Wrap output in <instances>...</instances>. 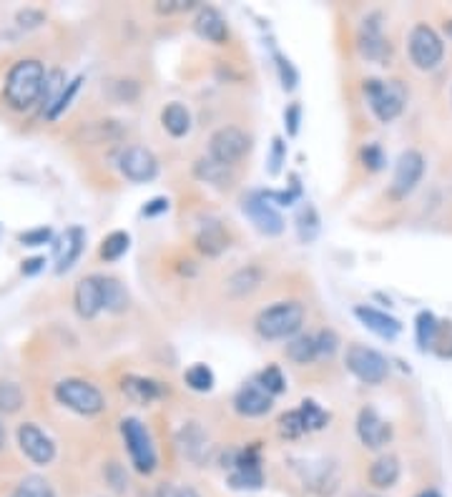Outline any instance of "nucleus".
<instances>
[{"label":"nucleus","instance_id":"obj_20","mask_svg":"<svg viewBox=\"0 0 452 497\" xmlns=\"http://www.w3.org/2000/svg\"><path fill=\"white\" fill-rule=\"evenodd\" d=\"M355 317H357L359 322L364 324L370 332H374L377 336H382V339H395V336L402 332V324L399 319H395L392 314H387V311H380L374 310V307H367V304H359L355 307Z\"/></svg>","mask_w":452,"mask_h":497},{"label":"nucleus","instance_id":"obj_24","mask_svg":"<svg viewBox=\"0 0 452 497\" xmlns=\"http://www.w3.org/2000/svg\"><path fill=\"white\" fill-rule=\"evenodd\" d=\"M194 176L204 181V184H212L216 188H229L234 184V171L231 166H224V163L213 162V159H199L194 163Z\"/></svg>","mask_w":452,"mask_h":497},{"label":"nucleus","instance_id":"obj_55","mask_svg":"<svg viewBox=\"0 0 452 497\" xmlns=\"http://www.w3.org/2000/svg\"><path fill=\"white\" fill-rule=\"evenodd\" d=\"M445 33H448V38H452V21L450 23H445Z\"/></svg>","mask_w":452,"mask_h":497},{"label":"nucleus","instance_id":"obj_27","mask_svg":"<svg viewBox=\"0 0 452 497\" xmlns=\"http://www.w3.org/2000/svg\"><path fill=\"white\" fill-rule=\"evenodd\" d=\"M101 284H104V310L113 311V314L129 310V292H126V286L119 279L101 277Z\"/></svg>","mask_w":452,"mask_h":497},{"label":"nucleus","instance_id":"obj_23","mask_svg":"<svg viewBox=\"0 0 452 497\" xmlns=\"http://www.w3.org/2000/svg\"><path fill=\"white\" fill-rule=\"evenodd\" d=\"M197 249L206 256H219L229 246V234L219 221H206L204 227L197 231Z\"/></svg>","mask_w":452,"mask_h":497},{"label":"nucleus","instance_id":"obj_48","mask_svg":"<svg viewBox=\"0 0 452 497\" xmlns=\"http://www.w3.org/2000/svg\"><path fill=\"white\" fill-rule=\"evenodd\" d=\"M191 8H197L194 0H159V3H156V11L163 15L181 13V11H191Z\"/></svg>","mask_w":452,"mask_h":497},{"label":"nucleus","instance_id":"obj_26","mask_svg":"<svg viewBox=\"0 0 452 497\" xmlns=\"http://www.w3.org/2000/svg\"><path fill=\"white\" fill-rule=\"evenodd\" d=\"M161 126L166 128V134L173 138H184L191 131V113L184 104H169L161 111Z\"/></svg>","mask_w":452,"mask_h":497},{"label":"nucleus","instance_id":"obj_44","mask_svg":"<svg viewBox=\"0 0 452 497\" xmlns=\"http://www.w3.org/2000/svg\"><path fill=\"white\" fill-rule=\"evenodd\" d=\"M359 159H362V163L370 171H380L385 166V151H382L380 144H367V146L359 151Z\"/></svg>","mask_w":452,"mask_h":497},{"label":"nucleus","instance_id":"obj_3","mask_svg":"<svg viewBox=\"0 0 452 497\" xmlns=\"http://www.w3.org/2000/svg\"><path fill=\"white\" fill-rule=\"evenodd\" d=\"M364 98L370 104V111L377 116V121L392 123L402 116V111L407 106V88L398 79H370L364 81Z\"/></svg>","mask_w":452,"mask_h":497},{"label":"nucleus","instance_id":"obj_18","mask_svg":"<svg viewBox=\"0 0 452 497\" xmlns=\"http://www.w3.org/2000/svg\"><path fill=\"white\" fill-rule=\"evenodd\" d=\"M121 392L126 394V400H131L133 404H151L161 400L166 390L161 387V382L151 379V377H138V375H126L121 379Z\"/></svg>","mask_w":452,"mask_h":497},{"label":"nucleus","instance_id":"obj_2","mask_svg":"<svg viewBox=\"0 0 452 497\" xmlns=\"http://www.w3.org/2000/svg\"><path fill=\"white\" fill-rule=\"evenodd\" d=\"M306 311L299 302H277L256 314L254 329L256 335L266 342H280V339H292L299 335L305 324Z\"/></svg>","mask_w":452,"mask_h":497},{"label":"nucleus","instance_id":"obj_22","mask_svg":"<svg viewBox=\"0 0 452 497\" xmlns=\"http://www.w3.org/2000/svg\"><path fill=\"white\" fill-rule=\"evenodd\" d=\"M367 480L377 490H389L399 480V460L395 455H382L374 460L367 472Z\"/></svg>","mask_w":452,"mask_h":497},{"label":"nucleus","instance_id":"obj_1","mask_svg":"<svg viewBox=\"0 0 452 497\" xmlns=\"http://www.w3.org/2000/svg\"><path fill=\"white\" fill-rule=\"evenodd\" d=\"M46 66L36 58H23L18 61L5 79L3 98L13 111H28L40 101L43 86H46Z\"/></svg>","mask_w":452,"mask_h":497},{"label":"nucleus","instance_id":"obj_17","mask_svg":"<svg viewBox=\"0 0 452 497\" xmlns=\"http://www.w3.org/2000/svg\"><path fill=\"white\" fill-rule=\"evenodd\" d=\"M274 404V397L259 387V382H247L241 385L239 392L234 394V410L239 412L241 417H264Z\"/></svg>","mask_w":452,"mask_h":497},{"label":"nucleus","instance_id":"obj_41","mask_svg":"<svg viewBox=\"0 0 452 497\" xmlns=\"http://www.w3.org/2000/svg\"><path fill=\"white\" fill-rule=\"evenodd\" d=\"M63 88H66V76H63V70H51V73L46 76V86H43V95H40V101H46V111L54 106V101L61 95Z\"/></svg>","mask_w":452,"mask_h":497},{"label":"nucleus","instance_id":"obj_35","mask_svg":"<svg viewBox=\"0 0 452 497\" xmlns=\"http://www.w3.org/2000/svg\"><path fill=\"white\" fill-rule=\"evenodd\" d=\"M11 497H55L54 487L46 477L38 475H28L26 480H21V485L13 490Z\"/></svg>","mask_w":452,"mask_h":497},{"label":"nucleus","instance_id":"obj_51","mask_svg":"<svg viewBox=\"0 0 452 497\" xmlns=\"http://www.w3.org/2000/svg\"><path fill=\"white\" fill-rule=\"evenodd\" d=\"M163 211H169V199H166V196H156V199H151V202L144 206V216H156L163 214Z\"/></svg>","mask_w":452,"mask_h":497},{"label":"nucleus","instance_id":"obj_25","mask_svg":"<svg viewBox=\"0 0 452 497\" xmlns=\"http://www.w3.org/2000/svg\"><path fill=\"white\" fill-rule=\"evenodd\" d=\"M264 282V271L259 267H241L239 271H234L226 282V289L229 294L237 296V299H244V296L254 294L259 286Z\"/></svg>","mask_w":452,"mask_h":497},{"label":"nucleus","instance_id":"obj_39","mask_svg":"<svg viewBox=\"0 0 452 497\" xmlns=\"http://www.w3.org/2000/svg\"><path fill=\"white\" fill-rule=\"evenodd\" d=\"M256 382H259V387L264 392H269L272 397H277V394H281V392L287 390V379H284V375H281V369L277 364H269L266 369H262L259 377H256Z\"/></svg>","mask_w":452,"mask_h":497},{"label":"nucleus","instance_id":"obj_7","mask_svg":"<svg viewBox=\"0 0 452 497\" xmlns=\"http://www.w3.org/2000/svg\"><path fill=\"white\" fill-rule=\"evenodd\" d=\"M407 51H410V61L414 63V68L435 70L442 63V58H445V43H442L435 28H430L427 23H417L410 30Z\"/></svg>","mask_w":452,"mask_h":497},{"label":"nucleus","instance_id":"obj_38","mask_svg":"<svg viewBox=\"0 0 452 497\" xmlns=\"http://www.w3.org/2000/svg\"><path fill=\"white\" fill-rule=\"evenodd\" d=\"M299 412H302V417H305L306 430L309 432L324 430V427L330 425V412L322 410L320 404L314 402V400H305V402L299 404Z\"/></svg>","mask_w":452,"mask_h":497},{"label":"nucleus","instance_id":"obj_8","mask_svg":"<svg viewBox=\"0 0 452 497\" xmlns=\"http://www.w3.org/2000/svg\"><path fill=\"white\" fill-rule=\"evenodd\" d=\"M224 468H229V485L234 490H259L264 485V470L256 444L247 450H234Z\"/></svg>","mask_w":452,"mask_h":497},{"label":"nucleus","instance_id":"obj_33","mask_svg":"<svg viewBox=\"0 0 452 497\" xmlns=\"http://www.w3.org/2000/svg\"><path fill=\"white\" fill-rule=\"evenodd\" d=\"M439 324L435 319L432 311H420L417 314V322H414V332H417V344L420 350H430L435 344V336H438Z\"/></svg>","mask_w":452,"mask_h":497},{"label":"nucleus","instance_id":"obj_28","mask_svg":"<svg viewBox=\"0 0 452 497\" xmlns=\"http://www.w3.org/2000/svg\"><path fill=\"white\" fill-rule=\"evenodd\" d=\"M287 357L294 364H312L317 362V342L314 335H297L287 344Z\"/></svg>","mask_w":452,"mask_h":497},{"label":"nucleus","instance_id":"obj_29","mask_svg":"<svg viewBox=\"0 0 452 497\" xmlns=\"http://www.w3.org/2000/svg\"><path fill=\"white\" fill-rule=\"evenodd\" d=\"M181 443H184V452H187L191 460L199 462L204 452H209V437L201 432V427L197 422H191L188 427L181 430Z\"/></svg>","mask_w":452,"mask_h":497},{"label":"nucleus","instance_id":"obj_43","mask_svg":"<svg viewBox=\"0 0 452 497\" xmlns=\"http://www.w3.org/2000/svg\"><path fill=\"white\" fill-rule=\"evenodd\" d=\"M274 61H277V70H280L281 88H284V91H294L297 83H299V73H297V68L292 66V61L284 58L281 54H274Z\"/></svg>","mask_w":452,"mask_h":497},{"label":"nucleus","instance_id":"obj_42","mask_svg":"<svg viewBox=\"0 0 452 497\" xmlns=\"http://www.w3.org/2000/svg\"><path fill=\"white\" fill-rule=\"evenodd\" d=\"M314 342H317V360H332L339 350V336L334 329H320L314 335Z\"/></svg>","mask_w":452,"mask_h":497},{"label":"nucleus","instance_id":"obj_6","mask_svg":"<svg viewBox=\"0 0 452 497\" xmlns=\"http://www.w3.org/2000/svg\"><path fill=\"white\" fill-rule=\"evenodd\" d=\"M249 151H252V136L241 131L239 126H222L209 138V159L224 163V166H231V169Z\"/></svg>","mask_w":452,"mask_h":497},{"label":"nucleus","instance_id":"obj_32","mask_svg":"<svg viewBox=\"0 0 452 497\" xmlns=\"http://www.w3.org/2000/svg\"><path fill=\"white\" fill-rule=\"evenodd\" d=\"M277 430H280V435L284 437V440H299L302 435L309 432L306 430L305 417H302V412H299V407L280 415V419H277Z\"/></svg>","mask_w":452,"mask_h":497},{"label":"nucleus","instance_id":"obj_50","mask_svg":"<svg viewBox=\"0 0 452 497\" xmlns=\"http://www.w3.org/2000/svg\"><path fill=\"white\" fill-rule=\"evenodd\" d=\"M43 21H46V15L40 13V11H33V8H28V11H21V13H18V23H21L23 28H38Z\"/></svg>","mask_w":452,"mask_h":497},{"label":"nucleus","instance_id":"obj_12","mask_svg":"<svg viewBox=\"0 0 452 497\" xmlns=\"http://www.w3.org/2000/svg\"><path fill=\"white\" fill-rule=\"evenodd\" d=\"M241 211L249 216V221L256 227V231H262L266 236H280L284 231V216L266 202L262 191H252L249 196H244Z\"/></svg>","mask_w":452,"mask_h":497},{"label":"nucleus","instance_id":"obj_49","mask_svg":"<svg viewBox=\"0 0 452 497\" xmlns=\"http://www.w3.org/2000/svg\"><path fill=\"white\" fill-rule=\"evenodd\" d=\"M284 121H287V134L297 136L299 134V123H302V106L292 104V106L284 111Z\"/></svg>","mask_w":452,"mask_h":497},{"label":"nucleus","instance_id":"obj_9","mask_svg":"<svg viewBox=\"0 0 452 497\" xmlns=\"http://www.w3.org/2000/svg\"><path fill=\"white\" fill-rule=\"evenodd\" d=\"M347 369L364 385H382L389 375V362L367 344H349L345 354Z\"/></svg>","mask_w":452,"mask_h":497},{"label":"nucleus","instance_id":"obj_47","mask_svg":"<svg viewBox=\"0 0 452 497\" xmlns=\"http://www.w3.org/2000/svg\"><path fill=\"white\" fill-rule=\"evenodd\" d=\"M156 497H201L194 487L188 485H173V483H163L159 487Z\"/></svg>","mask_w":452,"mask_h":497},{"label":"nucleus","instance_id":"obj_34","mask_svg":"<svg viewBox=\"0 0 452 497\" xmlns=\"http://www.w3.org/2000/svg\"><path fill=\"white\" fill-rule=\"evenodd\" d=\"M131 236L126 231H111L104 244H101V259L104 261H119L121 256L129 252Z\"/></svg>","mask_w":452,"mask_h":497},{"label":"nucleus","instance_id":"obj_11","mask_svg":"<svg viewBox=\"0 0 452 497\" xmlns=\"http://www.w3.org/2000/svg\"><path fill=\"white\" fill-rule=\"evenodd\" d=\"M119 171L133 184H148L159 176V159L144 146H126L119 153Z\"/></svg>","mask_w":452,"mask_h":497},{"label":"nucleus","instance_id":"obj_53","mask_svg":"<svg viewBox=\"0 0 452 497\" xmlns=\"http://www.w3.org/2000/svg\"><path fill=\"white\" fill-rule=\"evenodd\" d=\"M417 497H442V495H439L438 490H425V493H420Z\"/></svg>","mask_w":452,"mask_h":497},{"label":"nucleus","instance_id":"obj_36","mask_svg":"<svg viewBox=\"0 0 452 497\" xmlns=\"http://www.w3.org/2000/svg\"><path fill=\"white\" fill-rule=\"evenodd\" d=\"M80 136H83L86 144H104V141H111V138H119L121 128L116 126V121H96L88 123L80 131Z\"/></svg>","mask_w":452,"mask_h":497},{"label":"nucleus","instance_id":"obj_54","mask_svg":"<svg viewBox=\"0 0 452 497\" xmlns=\"http://www.w3.org/2000/svg\"><path fill=\"white\" fill-rule=\"evenodd\" d=\"M3 444H5V430H3V425H0V450H3Z\"/></svg>","mask_w":452,"mask_h":497},{"label":"nucleus","instance_id":"obj_57","mask_svg":"<svg viewBox=\"0 0 452 497\" xmlns=\"http://www.w3.org/2000/svg\"><path fill=\"white\" fill-rule=\"evenodd\" d=\"M450 101H452V91H450Z\"/></svg>","mask_w":452,"mask_h":497},{"label":"nucleus","instance_id":"obj_46","mask_svg":"<svg viewBox=\"0 0 452 497\" xmlns=\"http://www.w3.org/2000/svg\"><path fill=\"white\" fill-rule=\"evenodd\" d=\"M284 159H287V144L281 141L280 136L272 141V156H269V174L277 176L280 174L281 163H284Z\"/></svg>","mask_w":452,"mask_h":497},{"label":"nucleus","instance_id":"obj_14","mask_svg":"<svg viewBox=\"0 0 452 497\" xmlns=\"http://www.w3.org/2000/svg\"><path fill=\"white\" fill-rule=\"evenodd\" d=\"M357 437L367 450H382L392 440V425L374 407H362L357 415Z\"/></svg>","mask_w":452,"mask_h":497},{"label":"nucleus","instance_id":"obj_13","mask_svg":"<svg viewBox=\"0 0 452 497\" xmlns=\"http://www.w3.org/2000/svg\"><path fill=\"white\" fill-rule=\"evenodd\" d=\"M18 444H21L23 455H26L33 465L46 468V465H51L55 460L54 440L40 430L38 425H33V422H23V425L18 427Z\"/></svg>","mask_w":452,"mask_h":497},{"label":"nucleus","instance_id":"obj_45","mask_svg":"<svg viewBox=\"0 0 452 497\" xmlns=\"http://www.w3.org/2000/svg\"><path fill=\"white\" fill-rule=\"evenodd\" d=\"M18 239H21V244H26V246H43V244H48L54 239V231L48 227L30 228V231H23Z\"/></svg>","mask_w":452,"mask_h":497},{"label":"nucleus","instance_id":"obj_37","mask_svg":"<svg viewBox=\"0 0 452 497\" xmlns=\"http://www.w3.org/2000/svg\"><path fill=\"white\" fill-rule=\"evenodd\" d=\"M184 382H187L188 390L209 392L213 387V372L206 364H191L184 372Z\"/></svg>","mask_w":452,"mask_h":497},{"label":"nucleus","instance_id":"obj_31","mask_svg":"<svg viewBox=\"0 0 452 497\" xmlns=\"http://www.w3.org/2000/svg\"><path fill=\"white\" fill-rule=\"evenodd\" d=\"M297 231H299V239L305 244L314 242L317 234H320V214L312 203H305L302 211L297 214Z\"/></svg>","mask_w":452,"mask_h":497},{"label":"nucleus","instance_id":"obj_21","mask_svg":"<svg viewBox=\"0 0 452 497\" xmlns=\"http://www.w3.org/2000/svg\"><path fill=\"white\" fill-rule=\"evenodd\" d=\"M83 246H86V234H83V228H68L66 234H63V242L58 244V267H55V271L63 274V271L71 269V267L79 261Z\"/></svg>","mask_w":452,"mask_h":497},{"label":"nucleus","instance_id":"obj_56","mask_svg":"<svg viewBox=\"0 0 452 497\" xmlns=\"http://www.w3.org/2000/svg\"><path fill=\"white\" fill-rule=\"evenodd\" d=\"M367 497H380V495H367Z\"/></svg>","mask_w":452,"mask_h":497},{"label":"nucleus","instance_id":"obj_15","mask_svg":"<svg viewBox=\"0 0 452 497\" xmlns=\"http://www.w3.org/2000/svg\"><path fill=\"white\" fill-rule=\"evenodd\" d=\"M380 13H372L364 18V23L359 28V54L367 61L374 63H385L389 61V41L382 36V23H380Z\"/></svg>","mask_w":452,"mask_h":497},{"label":"nucleus","instance_id":"obj_19","mask_svg":"<svg viewBox=\"0 0 452 497\" xmlns=\"http://www.w3.org/2000/svg\"><path fill=\"white\" fill-rule=\"evenodd\" d=\"M194 30H197L199 38L213 43V46H224L229 41V26H226L224 15L212 5L199 8V13L194 18Z\"/></svg>","mask_w":452,"mask_h":497},{"label":"nucleus","instance_id":"obj_16","mask_svg":"<svg viewBox=\"0 0 452 497\" xmlns=\"http://www.w3.org/2000/svg\"><path fill=\"white\" fill-rule=\"evenodd\" d=\"M73 307L79 311L80 319H96L101 311H104V284L101 277H86L76 284V292H73Z\"/></svg>","mask_w":452,"mask_h":497},{"label":"nucleus","instance_id":"obj_52","mask_svg":"<svg viewBox=\"0 0 452 497\" xmlns=\"http://www.w3.org/2000/svg\"><path fill=\"white\" fill-rule=\"evenodd\" d=\"M43 264H46V259H43V256H33V259L23 261L21 271H23L26 277H33V274H38V271L43 269Z\"/></svg>","mask_w":452,"mask_h":497},{"label":"nucleus","instance_id":"obj_5","mask_svg":"<svg viewBox=\"0 0 452 497\" xmlns=\"http://www.w3.org/2000/svg\"><path fill=\"white\" fill-rule=\"evenodd\" d=\"M55 400L63 404V407H68V410H73L76 415L83 417L101 415L104 407H106V400H104L101 390L96 385H91V382L76 379V377L61 379L55 385Z\"/></svg>","mask_w":452,"mask_h":497},{"label":"nucleus","instance_id":"obj_10","mask_svg":"<svg viewBox=\"0 0 452 497\" xmlns=\"http://www.w3.org/2000/svg\"><path fill=\"white\" fill-rule=\"evenodd\" d=\"M425 176V159L420 151L407 148L402 151L395 166V176H392V186H389V196L392 199H407L413 194L417 184Z\"/></svg>","mask_w":452,"mask_h":497},{"label":"nucleus","instance_id":"obj_40","mask_svg":"<svg viewBox=\"0 0 452 497\" xmlns=\"http://www.w3.org/2000/svg\"><path fill=\"white\" fill-rule=\"evenodd\" d=\"M80 83H83V76H79V79H73V81L66 83V88H63V91H61V95L55 98L54 106L46 111V119H48V121H55V119H58V116H61V113H63L68 106H71L73 95L79 94Z\"/></svg>","mask_w":452,"mask_h":497},{"label":"nucleus","instance_id":"obj_30","mask_svg":"<svg viewBox=\"0 0 452 497\" xmlns=\"http://www.w3.org/2000/svg\"><path fill=\"white\" fill-rule=\"evenodd\" d=\"M26 404V394L21 385L0 379V415H15Z\"/></svg>","mask_w":452,"mask_h":497},{"label":"nucleus","instance_id":"obj_4","mask_svg":"<svg viewBox=\"0 0 452 497\" xmlns=\"http://www.w3.org/2000/svg\"><path fill=\"white\" fill-rule=\"evenodd\" d=\"M121 435H123V443L131 457V465L136 468V472L141 475H151L159 465V455H156V447L151 440V432L146 430V425L136 417H126L121 419Z\"/></svg>","mask_w":452,"mask_h":497}]
</instances>
